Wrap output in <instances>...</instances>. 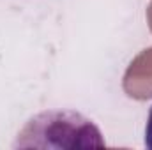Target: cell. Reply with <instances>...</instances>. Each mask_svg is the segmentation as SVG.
<instances>
[{"instance_id": "6da1fadb", "label": "cell", "mask_w": 152, "mask_h": 150, "mask_svg": "<svg viewBox=\"0 0 152 150\" xmlns=\"http://www.w3.org/2000/svg\"><path fill=\"white\" fill-rule=\"evenodd\" d=\"M145 147L152 150V108L147 118V127H145Z\"/></svg>"}]
</instances>
